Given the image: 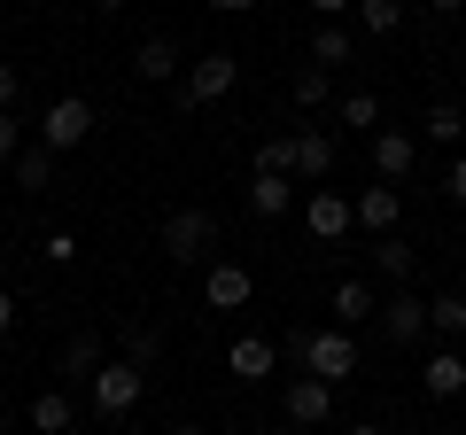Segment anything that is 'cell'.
Masks as SVG:
<instances>
[{"mask_svg":"<svg viewBox=\"0 0 466 435\" xmlns=\"http://www.w3.org/2000/svg\"><path fill=\"white\" fill-rule=\"evenodd\" d=\"M218 210H202V202H187V210L164 218V257L171 265H218Z\"/></svg>","mask_w":466,"mask_h":435,"instance_id":"obj_1","label":"cell"},{"mask_svg":"<svg viewBox=\"0 0 466 435\" xmlns=\"http://www.w3.org/2000/svg\"><path fill=\"white\" fill-rule=\"evenodd\" d=\"M296 366L342 389L350 373H358V335H350V327H311V335H303V358H296Z\"/></svg>","mask_w":466,"mask_h":435,"instance_id":"obj_2","label":"cell"},{"mask_svg":"<svg viewBox=\"0 0 466 435\" xmlns=\"http://www.w3.org/2000/svg\"><path fill=\"white\" fill-rule=\"evenodd\" d=\"M140 397H148V366H133V358H109V366L94 373V412L101 420H125Z\"/></svg>","mask_w":466,"mask_h":435,"instance_id":"obj_3","label":"cell"},{"mask_svg":"<svg viewBox=\"0 0 466 435\" xmlns=\"http://www.w3.org/2000/svg\"><path fill=\"white\" fill-rule=\"evenodd\" d=\"M233 86H241V63H233L226 47H210L202 63H187V78H179V101H187V109H210V101H226Z\"/></svg>","mask_w":466,"mask_h":435,"instance_id":"obj_4","label":"cell"},{"mask_svg":"<svg viewBox=\"0 0 466 435\" xmlns=\"http://www.w3.org/2000/svg\"><path fill=\"white\" fill-rule=\"evenodd\" d=\"M303 226H311V241H350L358 234V210H350V195H334V187H311L303 195Z\"/></svg>","mask_w":466,"mask_h":435,"instance_id":"obj_5","label":"cell"},{"mask_svg":"<svg viewBox=\"0 0 466 435\" xmlns=\"http://www.w3.org/2000/svg\"><path fill=\"white\" fill-rule=\"evenodd\" d=\"M280 404H288V428H327V420H334V381L296 373V381L280 389Z\"/></svg>","mask_w":466,"mask_h":435,"instance_id":"obj_6","label":"cell"},{"mask_svg":"<svg viewBox=\"0 0 466 435\" xmlns=\"http://www.w3.org/2000/svg\"><path fill=\"white\" fill-rule=\"evenodd\" d=\"M86 133H94V101H86V94H63V101L47 109V117H39V140H47L55 156H63V148H78Z\"/></svg>","mask_w":466,"mask_h":435,"instance_id":"obj_7","label":"cell"},{"mask_svg":"<svg viewBox=\"0 0 466 435\" xmlns=\"http://www.w3.org/2000/svg\"><path fill=\"white\" fill-rule=\"evenodd\" d=\"M350 210H358V234H373V241L404 226V195H397L389 179H381V187H358V195H350Z\"/></svg>","mask_w":466,"mask_h":435,"instance_id":"obj_8","label":"cell"},{"mask_svg":"<svg viewBox=\"0 0 466 435\" xmlns=\"http://www.w3.org/2000/svg\"><path fill=\"white\" fill-rule=\"evenodd\" d=\"M249 296H257L249 265H233V257H218V265H202V303H210V311H241Z\"/></svg>","mask_w":466,"mask_h":435,"instance_id":"obj_9","label":"cell"},{"mask_svg":"<svg viewBox=\"0 0 466 435\" xmlns=\"http://www.w3.org/2000/svg\"><path fill=\"white\" fill-rule=\"evenodd\" d=\"M412 164H420V140L404 133V125H381V133H373V171H381L389 187H404V179H412Z\"/></svg>","mask_w":466,"mask_h":435,"instance_id":"obj_10","label":"cell"},{"mask_svg":"<svg viewBox=\"0 0 466 435\" xmlns=\"http://www.w3.org/2000/svg\"><path fill=\"white\" fill-rule=\"evenodd\" d=\"M381 335H389V342H420V335H428V296H412V288H389V303H381Z\"/></svg>","mask_w":466,"mask_h":435,"instance_id":"obj_11","label":"cell"},{"mask_svg":"<svg viewBox=\"0 0 466 435\" xmlns=\"http://www.w3.org/2000/svg\"><path fill=\"white\" fill-rule=\"evenodd\" d=\"M334 171V133H319V125H296V187H319Z\"/></svg>","mask_w":466,"mask_h":435,"instance_id":"obj_12","label":"cell"},{"mask_svg":"<svg viewBox=\"0 0 466 435\" xmlns=\"http://www.w3.org/2000/svg\"><path fill=\"white\" fill-rule=\"evenodd\" d=\"M327 311H334V327H366V319H381V296H373V280H342L327 296Z\"/></svg>","mask_w":466,"mask_h":435,"instance_id":"obj_13","label":"cell"},{"mask_svg":"<svg viewBox=\"0 0 466 435\" xmlns=\"http://www.w3.org/2000/svg\"><path fill=\"white\" fill-rule=\"evenodd\" d=\"M420 389H428L435 404H451V397H466V358H459V350H435L428 366H420Z\"/></svg>","mask_w":466,"mask_h":435,"instance_id":"obj_14","label":"cell"},{"mask_svg":"<svg viewBox=\"0 0 466 435\" xmlns=\"http://www.w3.org/2000/svg\"><path fill=\"white\" fill-rule=\"evenodd\" d=\"M249 210H257V218H288V210H296V179L257 171V179H249Z\"/></svg>","mask_w":466,"mask_h":435,"instance_id":"obj_15","label":"cell"},{"mask_svg":"<svg viewBox=\"0 0 466 435\" xmlns=\"http://www.w3.org/2000/svg\"><path fill=\"white\" fill-rule=\"evenodd\" d=\"M226 366L241 373V381H265V373L280 366V350H272L265 335H241V342H233V350H226Z\"/></svg>","mask_w":466,"mask_h":435,"instance_id":"obj_16","label":"cell"},{"mask_svg":"<svg viewBox=\"0 0 466 435\" xmlns=\"http://www.w3.org/2000/svg\"><path fill=\"white\" fill-rule=\"evenodd\" d=\"M133 70H140L148 86H171V78H187V70H179V47H171V39H140Z\"/></svg>","mask_w":466,"mask_h":435,"instance_id":"obj_17","label":"cell"},{"mask_svg":"<svg viewBox=\"0 0 466 435\" xmlns=\"http://www.w3.org/2000/svg\"><path fill=\"white\" fill-rule=\"evenodd\" d=\"M32 428L39 435H70V428H78V404H70L63 389H39V397H32Z\"/></svg>","mask_w":466,"mask_h":435,"instance_id":"obj_18","label":"cell"},{"mask_svg":"<svg viewBox=\"0 0 466 435\" xmlns=\"http://www.w3.org/2000/svg\"><path fill=\"white\" fill-rule=\"evenodd\" d=\"M412 241H397V234H381V241H373V272H381V280L389 288H404V280H412Z\"/></svg>","mask_w":466,"mask_h":435,"instance_id":"obj_19","label":"cell"},{"mask_svg":"<svg viewBox=\"0 0 466 435\" xmlns=\"http://www.w3.org/2000/svg\"><path fill=\"white\" fill-rule=\"evenodd\" d=\"M350 55H358V32H350V24H319V32H311V63L319 70L350 63Z\"/></svg>","mask_w":466,"mask_h":435,"instance_id":"obj_20","label":"cell"},{"mask_svg":"<svg viewBox=\"0 0 466 435\" xmlns=\"http://www.w3.org/2000/svg\"><path fill=\"white\" fill-rule=\"evenodd\" d=\"M428 335H443V342H459V335H466V296H459V288L428 296Z\"/></svg>","mask_w":466,"mask_h":435,"instance_id":"obj_21","label":"cell"},{"mask_svg":"<svg viewBox=\"0 0 466 435\" xmlns=\"http://www.w3.org/2000/svg\"><path fill=\"white\" fill-rule=\"evenodd\" d=\"M101 366H109V350H101V335H94V327H78V335L63 342V373H86V381H94Z\"/></svg>","mask_w":466,"mask_h":435,"instance_id":"obj_22","label":"cell"},{"mask_svg":"<svg viewBox=\"0 0 466 435\" xmlns=\"http://www.w3.org/2000/svg\"><path fill=\"white\" fill-rule=\"evenodd\" d=\"M358 32L366 39H397L404 32V0H358Z\"/></svg>","mask_w":466,"mask_h":435,"instance_id":"obj_23","label":"cell"},{"mask_svg":"<svg viewBox=\"0 0 466 435\" xmlns=\"http://www.w3.org/2000/svg\"><path fill=\"white\" fill-rule=\"evenodd\" d=\"M420 133H428L435 148H459V140H466V109H459V101H435L428 117H420Z\"/></svg>","mask_w":466,"mask_h":435,"instance_id":"obj_24","label":"cell"},{"mask_svg":"<svg viewBox=\"0 0 466 435\" xmlns=\"http://www.w3.org/2000/svg\"><path fill=\"white\" fill-rule=\"evenodd\" d=\"M16 187H24V195H39V187H55V148H47V140H32V148L16 156Z\"/></svg>","mask_w":466,"mask_h":435,"instance_id":"obj_25","label":"cell"},{"mask_svg":"<svg viewBox=\"0 0 466 435\" xmlns=\"http://www.w3.org/2000/svg\"><path fill=\"white\" fill-rule=\"evenodd\" d=\"M257 171H280V179H296V125L257 140Z\"/></svg>","mask_w":466,"mask_h":435,"instance_id":"obj_26","label":"cell"},{"mask_svg":"<svg viewBox=\"0 0 466 435\" xmlns=\"http://www.w3.org/2000/svg\"><path fill=\"white\" fill-rule=\"evenodd\" d=\"M334 117L358 125V133H381V101H373V94H342V101H334Z\"/></svg>","mask_w":466,"mask_h":435,"instance_id":"obj_27","label":"cell"},{"mask_svg":"<svg viewBox=\"0 0 466 435\" xmlns=\"http://www.w3.org/2000/svg\"><path fill=\"white\" fill-rule=\"evenodd\" d=\"M288 94H296V109H327V70H319V63H303L296 78H288Z\"/></svg>","mask_w":466,"mask_h":435,"instance_id":"obj_28","label":"cell"},{"mask_svg":"<svg viewBox=\"0 0 466 435\" xmlns=\"http://www.w3.org/2000/svg\"><path fill=\"white\" fill-rule=\"evenodd\" d=\"M116 342H125V358H133V366H156V358H164V335H156V327H140V319H133Z\"/></svg>","mask_w":466,"mask_h":435,"instance_id":"obj_29","label":"cell"},{"mask_svg":"<svg viewBox=\"0 0 466 435\" xmlns=\"http://www.w3.org/2000/svg\"><path fill=\"white\" fill-rule=\"evenodd\" d=\"M24 148H32V140H24V125H16V109H0V164H16Z\"/></svg>","mask_w":466,"mask_h":435,"instance_id":"obj_30","label":"cell"},{"mask_svg":"<svg viewBox=\"0 0 466 435\" xmlns=\"http://www.w3.org/2000/svg\"><path fill=\"white\" fill-rule=\"evenodd\" d=\"M39 257H47V265H78V234H47Z\"/></svg>","mask_w":466,"mask_h":435,"instance_id":"obj_31","label":"cell"},{"mask_svg":"<svg viewBox=\"0 0 466 435\" xmlns=\"http://www.w3.org/2000/svg\"><path fill=\"white\" fill-rule=\"evenodd\" d=\"M16 94H24V78H16V63H0V109H16Z\"/></svg>","mask_w":466,"mask_h":435,"instance_id":"obj_32","label":"cell"},{"mask_svg":"<svg viewBox=\"0 0 466 435\" xmlns=\"http://www.w3.org/2000/svg\"><path fill=\"white\" fill-rule=\"evenodd\" d=\"M319 8V24H342V16H358V0H311Z\"/></svg>","mask_w":466,"mask_h":435,"instance_id":"obj_33","label":"cell"},{"mask_svg":"<svg viewBox=\"0 0 466 435\" xmlns=\"http://www.w3.org/2000/svg\"><path fill=\"white\" fill-rule=\"evenodd\" d=\"M443 187H451V202H459V210H466V156H459V164H451V179H443Z\"/></svg>","mask_w":466,"mask_h":435,"instance_id":"obj_34","label":"cell"},{"mask_svg":"<svg viewBox=\"0 0 466 435\" xmlns=\"http://www.w3.org/2000/svg\"><path fill=\"white\" fill-rule=\"evenodd\" d=\"M8 327H16V296H8V288H0V335H8Z\"/></svg>","mask_w":466,"mask_h":435,"instance_id":"obj_35","label":"cell"},{"mask_svg":"<svg viewBox=\"0 0 466 435\" xmlns=\"http://www.w3.org/2000/svg\"><path fill=\"white\" fill-rule=\"evenodd\" d=\"M202 8H226V16H241V8H257V0H202Z\"/></svg>","mask_w":466,"mask_h":435,"instance_id":"obj_36","label":"cell"},{"mask_svg":"<svg viewBox=\"0 0 466 435\" xmlns=\"http://www.w3.org/2000/svg\"><path fill=\"white\" fill-rule=\"evenodd\" d=\"M428 8L435 16H466V0H428Z\"/></svg>","mask_w":466,"mask_h":435,"instance_id":"obj_37","label":"cell"},{"mask_svg":"<svg viewBox=\"0 0 466 435\" xmlns=\"http://www.w3.org/2000/svg\"><path fill=\"white\" fill-rule=\"evenodd\" d=\"M342 435H381V428H373V420H350V428Z\"/></svg>","mask_w":466,"mask_h":435,"instance_id":"obj_38","label":"cell"},{"mask_svg":"<svg viewBox=\"0 0 466 435\" xmlns=\"http://www.w3.org/2000/svg\"><path fill=\"white\" fill-rule=\"evenodd\" d=\"M94 8H101V16H116V8H125V0H94Z\"/></svg>","mask_w":466,"mask_h":435,"instance_id":"obj_39","label":"cell"},{"mask_svg":"<svg viewBox=\"0 0 466 435\" xmlns=\"http://www.w3.org/2000/svg\"><path fill=\"white\" fill-rule=\"evenodd\" d=\"M171 435H202V428H195V420H179V428H171Z\"/></svg>","mask_w":466,"mask_h":435,"instance_id":"obj_40","label":"cell"},{"mask_svg":"<svg viewBox=\"0 0 466 435\" xmlns=\"http://www.w3.org/2000/svg\"><path fill=\"white\" fill-rule=\"evenodd\" d=\"M265 435H303V428H265Z\"/></svg>","mask_w":466,"mask_h":435,"instance_id":"obj_41","label":"cell"},{"mask_svg":"<svg viewBox=\"0 0 466 435\" xmlns=\"http://www.w3.org/2000/svg\"><path fill=\"white\" fill-rule=\"evenodd\" d=\"M459 78H466V47H459Z\"/></svg>","mask_w":466,"mask_h":435,"instance_id":"obj_42","label":"cell"},{"mask_svg":"<svg viewBox=\"0 0 466 435\" xmlns=\"http://www.w3.org/2000/svg\"><path fill=\"white\" fill-rule=\"evenodd\" d=\"M0 435H16V428H8V420H0Z\"/></svg>","mask_w":466,"mask_h":435,"instance_id":"obj_43","label":"cell"}]
</instances>
